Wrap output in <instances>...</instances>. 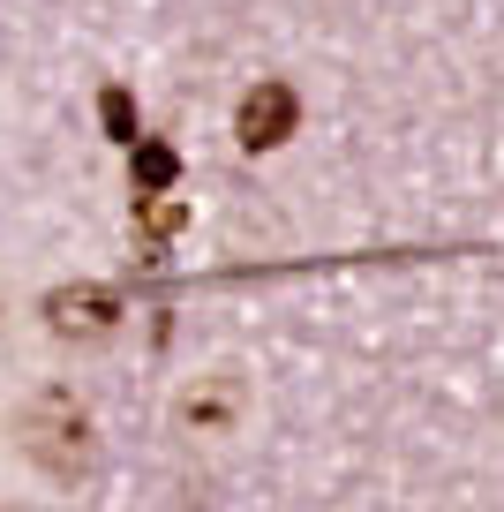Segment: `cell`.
I'll list each match as a JSON object with an SVG mask.
<instances>
[{
    "label": "cell",
    "instance_id": "obj_2",
    "mask_svg": "<svg viewBox=\"0 0 504 512\" xmlns=\"http://www.w3.org/2000/svg\"><path fill=\"white\" fill-rule=\"evenodd\" d=\"M38 317H46V332L53 339H76V347H98V339H113L121 332V317H128V302L113 287H53L46 302H38Z\"/></svg>",
    "mask_w": 504,
    "mask_h": 512
},
{
    "label": "cell",
    "instance_id": "obj_7",
    "mask_svg": "<svg viewBox=\"0 0 504 512\" xmlns=\"http://www.w3.org/2000/svg\"><path fill=\"white\" fill-rule=\"evenodd\" d=\"M98 128H106V144H121V151L143 136V106H136L128 83H106V91H98Z\"/></svg>",
    "mask_w": 504,
    "mask_h": 512
},
{
    "label": "cell",
    "instance_id": "obj_5",
    "mask_svg": "<svg viewBox=\"0 0 504 512\" xmlns=\"http://www.w3.org/2000/svg\"><path fill=\"white\" fill-rule=\"evenodd\" d=\"M128 226H136V264H158V256H166V241L189 226V204H181V196H136Z\"/></svg>",
    "mask_w": 504,
    "mask_h": 512
},
{
    "label": "cell",
    "instance_id": "obj_4",
    "mask_svg": "<svg viewBox=\"0 0 504 512\" xmlns=\"http://www.w3.org/2000/svg\"><path fill=\"white\" fill-rule=\"evenodd\" d=\"M174 415L189 422L196 437H211V430H226V422L241 415V384H234V369H211V377H196L189 392L174 400Z\"/></svg>",
    "mask_w": 504,
    "mask_h": 512
},
{
    "label": "cell",
    "instance_id": "obj_1",
    "mask_svg": "<svg viewBox=\"0 0 504 512\" xmlns=\"http://www.w3.org/2000/svg\"><path fill=\"white\" fill-rule=\"evenodd\" d=\"M8 437H16V452H23L46 482H83V475H91V460H98L91 407H83L68 384L31 392V400L16 407V422H8Z\"/></svg>",
    "mask_w": 504,
    "mask_h": 512
},
{
    "label": "cell",
    "instance_id": "obj_6",
    "mask_svg": "<svg viewBox=\"0 0 504 512\" xmlns=\"http://www.w3.org/2000/svg\"><path fill=\"white\" fill-rule=\"evenodd\" d=\"M128 189L136 196H174L181 189V151L158 144V136H136V144H128Z\"/></svg>",
    "mask_w": 504,
    "mask_h": 512
},
{
    "label": "cell",
    "instance_id": "obj_3",
    "mask_svg": "<svg viewBox=\"0 0 504 512\" xmlns=\"http://www.w3.org/2000/svg\"><path fill=\"white\" fill-rule=\"evenodd\" d=\"M294 128H301V98H294V83H279V76H264L256 91H241V106H234V144L249 151H279V144H294Z\"/></svg>",
    "mask_w": 504,
    "mask_h": 512
}]
</instances>
